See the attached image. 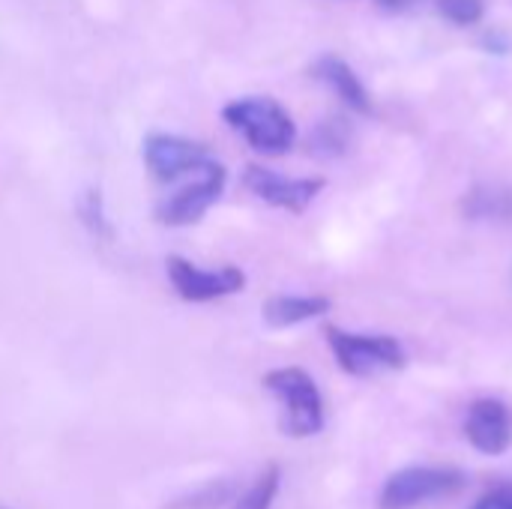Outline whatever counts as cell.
Instances as JSON below:
<instances>
[{"label": "cell", "instance_id": "obj_5", "mask_svg": "<svg viewBox=\"0 0 512 509\" xmlns=\"http://www.w3.org/2000/svg\"><path fill=\"white\" fill-rule=\"evenodd\" d=\"M228 183V171L222 162L207 159L201 168L192 171V183L180 186L174 195L162 198L156 207V219L168 228H186L204 219V213L219 201V195L225 192Z\"/></svg>", "mask_w": 512, "mask_h": 509}, {"label": "cell", "instance_id": "obj_2", "mask_svg": "<svg viewBox=\"0 0 512 509\" xmlns=\"http://www.w3.org/2000/svg\"><path fill=\"white\" fill-rule=\"evenodd\" d=\"M264 387L282 405V432L288 438H312L324 429V399L306 369H273L264 375Z\"/></svg>", "mask_w": 512, "mask_h": 509}, {"label": "cell", "instance_id": "obj_13", "mask_svg": "<svg viewBox=\"0 0 512 509\" xmlns=\"http://www.w3.org/2000/svg\"><path fill=\"white\" fill-rule=\"evenodd\" d=\"M348 144H351V126L342 117L321 120L309 138V147L318 156H342L348 150Z\"/></svg>", "mask_w": 512, "mask_h": 509}, {"label": "cell", "instance_id": "obj_16", "mask_svg": "<svg viewBox=\"0 0 512 509\" xmlns=\"http://www.w3.org/2000/svg\"><path fill=\"white\" fill-rule=\"evenodd\" d=\"M438 15L456 27H474L486 15V0H438Z\"/></svg>", "mask_w": 512, "mask_h": 509}, {"label": "cell", "instance_id": "obj_12", "mask_svg": "<svg viewBox=\"0 0 512 509\" xmlns=\"http://www.w3.org/2000/svg\"><path fill=\"white\" fill-rule=\"evenodd\" d=\"M462 213L471 222H510L512 189L501 183H480L462 198Z\"/></svg>", "mask_w": 512, "mask_h": 509}, {"label": "cell", "instance_id": "obj_10", "mask_svg": "<svg viewBox=\"0 0 512 509\" xmlns=\"http://www.w3.org/2000/svg\"><path fill=\"white\" fill-rule=\"evenodd\" d=\"M312 72H315V78L324 81V84H327L351 111H357V114H372V96H369L366 84L360 81V75H357L342 57L324 54V57L315 60Z\"/></svg>", "mask_w": 512, "mask_h": 509}, {"label": "cell", "instance_id": "obj_8", "mask_svg": "<svg viewBox=\"0 0 512 509\" xmlns=\"http://www.w3.org/2000/svg\"><path fill=\"white\" fill-rule=\"evenodd\" d=\"M141 153H144L147 171L159 183H174L183 174H192L195 168H201L207 159H213L201 141H192L183 135H165V132L147 135Z\"/></svg>", "mask_w": 512, "mask_h": 509}, {"label": "cell", "instance_id": "obj_14", "mask_svg": "<svg viewBox=\"0 0 512 509\" xmlns=\"http://www.w3.org/2000/svg\"><path fill=\"white\" fill-rule=\"evenodd\" d=\"M279 483H282L279 468H276V465L264 468V474L237 498L234 509H270L273 507V501H276V495H279Z\"/></svg>", "mask_w": 512, "mask_h": 509}, {"label": "cell", "instance_id": "obj_1", "mask_svg": "<svg viewBox=\"0 0 512 509\" xmlns=\"http://www.w3.org/2000/svg\"><path fill=\"white\" fill-rule=\"evenodd\" d=\"M222 120L246 138L255 153L282 156L297 141L294 117L270 96H240L222 108Z\"/></svg>", "mask_w": 512, "mask_h": 509}, {"label": "cell", "instance_id": "obj_4", "mask_svg": "<svg viewBox=\"0 0 512 509\" xmlns=\"http://www.w3.org/2000/svg\"><path fill=\"white\" fill-rule=\"evenodd\" d=\"M468 486L459 468H402L396 471L384 492L378 509H414L441 498H453Z\"/></svg>", "mask_w": 512, "mask_h": 509}, {"label": "cell", "instance_id": "obj_6", "mask_svg": "<svg viewBox=\"0 0 512 509\" xmlns=\"http://www.w3.org/2000/svg\"><path fill=\"white\" fill-rule=\"evenodd\" d=\"M165 270H168L171 288L186 303H210V300L240 294L246 288V273L234 264H225L219 270H204L180 255H171L165 261Z\"/></svg>", "mask_w": 512, "mask_h": 509}, {"label": "cell", "instance_id": "obj_15", "mask_svg": "<svg viewBox=\"0 0 512 509\" xmlns=\"http://www.w3.org/2000/svg\"><path fill=\"white\" fill-rule=\"evenodd\" d=\"M78 216H81V222L87 225V231L93 237L111 240L114 231H111V222H108V213H105V201H102V195L96 189L84 192V198L78 201Z\"/></svg>", "mask_w": 512, "mask_h": 509}, {"label": "cell", "instance_id": "obj_7", "mask_svg": "<svg viewBox=\"0 0 512 509\" xmlns=\"http://www.w3.org/2000/svg\"><path fill=\"white\" fill-rule=\"evenodd\" d=\"M243 186L270 207H279L288 213H306L309 204L324 192L327 180L324 177H285L264 165H246Z\"/></svg>", "mask_w": 512, "mask_h": 509}, {"label": "cell", "instance_id": "obj_3", "mask_svg": "<svg viewBox=\"0 0 512 509\" xmlns=\"http://www.w3.org/2000/svg\"><path fill=\"white\" fill-rule=\"evenodd\" d=\"M324 336H327L330 351H333L336 363L342 366V372H348L354 378H369L378 372H399L408 363L402 342L393 336L348 333L339 327H327Z\"/></svg>", "mask_w": 512, "mask_h": 509}, {"label": "cell", "instance_id": "obj_18", "mask_svg": "<svg viewBox=\"0 0 512 509\" xmlns=\"http://www.w3.org/2000/svg\"><path fill=\"white\" fill-rule=\"evenodd\" d=\"M375 3L384 6V9H393V12H405V9H414V6H420L426 0H375Z\"/></svg>", "mask_w": 512, "mask_h": 509}, {"label": "cell", "instance_id": "obj_17", "mask_svg": "<svg viewBox=\"0 0 512 509\" xmlns=\"http://www.w3.org/2000/svg\"><path fill=\"white\" fill-rule=\"evenodd\" d=\"M471 509H512V483H504V486L486 492Z\"/></svg>", "mask_w": 512, "mask_h": 509}, {"label": "cell", "instance_id": "obj_11", "mask_svg": "<svg viewBox=\"0 0 512 509\" xmlns=\"http://www.w3.org/2000/svg\"><path fill=\"white\" fill-rule=\"evenodd\" d=\"M330 312V300L318 294H279L264 303V321L276 330L315 321Z\"/></svg>", "mask_w": 512, "mask_h": 509}, {"label": "cell", "instance_id": "obj_9", "mask_svg": "<svg viewBox=\"0 0 512 509\" xmlns=\"http://www.w3.org/2000/svg\"><path fill=\"white\" fill-rule=\"evenodd\" d=\"M465 435L483 456L507 453L512 444V411L501 399L474 402L465 420Z\"/></svg>", "mask_w": 512, "mask_h": 509}]
</instances>
